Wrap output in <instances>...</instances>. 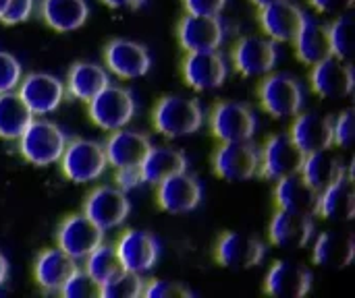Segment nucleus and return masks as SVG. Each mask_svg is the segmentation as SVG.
I'll list each match as a JSON object with an SVG mask.
<instances>
[{"label":"nucleus","mask_w":355,"mask_h":298,"mask_svg":"<svg viewBox=\"0 0 355 298\" xmlns=\"http://www.w3.org/2000/svg\"><path fill=\"white\" fill-rule=\"evenodd\" d=\"M152 124L166 139L189 137L204 127V108L196 97L164 95L152 110Z\"/></svg>","instance_id":"obj_1"},{"label":"nucleus","mask_w":355,"mask_h":298,"mask_svg":"<svg viewBox=\"0 0 355 298\" xmlns=\"http://www.w3.org/2000/svg\"><path fill=\"white\" fill-rule=\"evenodd\" d=\"M17 143L19 153L27 164L46 168L58 164L67 145V137L52 120H46L44 116H33L27 129L17 139Z\"/></svg>","instance_id":"obj_2"},{"label":"nucleus","mask_w":355,"mask_h":298,"mask_svg":"<svg viewBox=\"0 0 355 298\" xmlns=\"http://www.w3.org/2000/svg\"><path fill=\"white\" fill-rule=\"evenodd\" d=\"M58 164H60L64 178L75 185L96 183L104 176V172L108 168L104 145H100L98 141H92V139L67 141Z\"/></svg>","instance_id":"obj_3"},{"label":"nucleus","mask_w":355,"mask_h":298,"mask_svg":"<svg viewBox=\"0 0 355 298\" xmlns=\"http://www.w3.org/2000/svg\"><path fill=\"white\" fill-rule=\"evenodd\" d=\"M135 110L137 106L133 93L127 87L112 85V83H108L100 93H96L87 102L89 120L106 133L125 129L133 120Z\"/></svg>","instance_id":"obj_4"},{"label":"nucleus","mask_w":355,"mask_h":298,"mask_svg":"<svg viewBox=\"0 0 355 298\" xmlns=\"http://www.w3.org/2000/svg\"><path fill=\"white\" fill-rule=\"evenodd\" d=\"M258 100L266 114L277 120L293 118L304 108V87L287 73H268L258 85Z\"/></svg>","instance_id":"obj_5"},{"label":"nucleus","mask_w":355,"mask_h":298,"mask_svg":"<svg viewBox=\"0 0 355 298\" xmlns=\"http://www.w3.org/2000/svg\"><path fill=\"white\" fill-rule=\"evenodd\" d=\"M212 170L229 183H245L260 170V147L252 141L220 143L212 156Z\"/></svg>","instance_id":"obj_6"},{"label":"nucleus","mask_w":355,"mask_h":298,"mask_svg":"<svg viewBox=\"0 0 355 298\" xmlns=\"http://www.w3.org/2000/svg\"><path fill=\"white\" fill-rule=\"evenodd\" d=\"M210 133L220 143L252 141L258 129V118L248 104L241 102H218L208 116Z\"/></svg>","instance_id":"obj_7"},{"label":"nucleus","mask_w":355,"mask_h":298,"mask_svg":"<svg viewBox=\"0 0 355 298\" xmlns=\"http://www.w3.org/2000/svg\"><path fill=\"white\" fill-rule=\"evenodd\" d=\"M83 214L106 234L125 224L131 214L127 193L112 185H102L89 191L83 203Z\"/></svg>","instance_id":"obj_8"},{"label":"nucleus","mask_w":355,"mask_h":298,"mask_svg":"<svg viewBox=\"0 0 355 298\" xmlns=\"http://www.w3.org/2000/svg\"><path fill=\"white\" fill-rule=\"evenodd\" d=\"M15 91L33 116H48L56 112L67 95L64 83L58 77L40 71L23 75Z\"/></svg>","instance_id":"obj_9"},{"label":"nucleus","mask_w":355,"mask_h":298,"mask_svg":"<svg viewBox=\"0 0 355 298\" xmlns=\"http://www.w3.org/2000/svg\"><path fill=\"white\" fill-rule=\"evenodd\" d=\"M279 60L277 41L266 35H243L233 48V66L248 79L266 77Z\"/></svg>","instance_id":"obj_10"},{"label":"nucleus","mask_w":355,"mask_h":298,"mask_svg":"<svg viewBox=\"0 0 355 298\" xmlns=\"http://www.w3.org/2000/svg\"><path fill=\"white\" fill-rule=\"evenodd\" d=\"M304 151L293 143L289 133H279L266 139L260 149V170L258 174L266 180L277 183L279 178L300 174L304 164Z\"/></svg>","instance_id":"obj_11"},{"label":"nucleus","mask_w":355,"mask_h":298,"mask_svg":"<svg viewBox=\"0 0 355 298\" xmlns=\"http://www.w3.org/2000/svg\"><path fill=\"white\" fill-rule=\"evenodd\" d=\"M185 83L196 91H214L225 85L229 77L227 58L218 50L187 52L181 62Z\"/></svg>","instance_id":"obj_12"},{"label":"nucleus","mask_w":355,"mask_h":298,"mask_svg":"<svg viewBox=\"0 0 355 298\" xmlns=\"http://www.w3.org/2000/svg\"><path fill=\"white\" fill-rule=\"evenodd\" d=\"M202 185L187 170L166 176L156 185V203L162 212L183 216L193 212L202 203Z\"/></svg>","instance_id":"obj_13"},{"label":"nucleus","mask_w":355,"mask_h":298,"mask_svg":"<svg viewBox=\"0 0 355 298\" xmlns=\"http://www.w3.org/2000/svg\"><path fill=\"white\" fill-rule=\"evenodd\" d=\"M106 71L123 81L146 77L152 68V56L146 46L133 39H110L104 48Z\"/></svg>","instance_id":"obj_14"},{"label":"nucleus","mask_w":355,"mask_h":298,"mask_svg":"<svg viewBox=\"0 0 355 298\" xmlns=\"http://www.w3.org/2000/svg\"><path fill=\"white\" fill-rule=\"evenodd\" d=\"M354 85V68L347 60L331 54L312 64L310 87L316 95L324 100H345L352 95Z\"/></svg>","instance_id":"obj_15"},{"label":"nucleus","mask_w":355,"mask_h":298,"mask_svg":"<svg viewBox=\"0 0 355 298\" xmlns=\"http://www.w3.org/2000/svg\"><path fill=\"white\" fill-rule=\"evenodd\" d=\"M102 241L104 232L83 212L67 216L56 228V247L75 261H83Z\"/></svg>","instance_id":"obj_16"},{"label":"nucleus","mask_w":355,"mask_h":298,"mask_svg":"<svg viewBox=\"0 0 355 298\" xmlns=\"http://www.w3.org/2000/svg\"><path fill=\"white\" fill-rule=\"evenodd\" d=\"M216 261L227 270H252L266 257V247L260 239L243 232H225L214 247Z\"/></svg>","instance_id":"obj_17"},{"label":"nucleus","mask_w":355,"mask_h":298,"mask_svg":"<svg viewBox=\"0 0 355 298\" xmlns=\"http://www.w3.org/2000/svg\"><path fill=\"white\" fill-rule=\"evenodd\" d=\"M121 268L133 274H148L154 270L158 255H160V245L156 236L144 230H127L114 245Z\"/></svg>","instance_id":"obj_18"},{"label":"nucleus","mask_w":355,"mask_h":298,"mask_svg":"<svg viewBox=\"0 0 355 298\" xmlns=\"http://www.w3.org/2000/svg\"><path fill=\"white\" fill-rule=\"evenodd\" d=\"M177 41L185 52H206L218 50L225 39V29L218 17L189 15L181 17L177 23Z\"/></svg>","instance_id":"obj_19"},{"label":"nucleus","mask_w":355,"mask_h":298,"mask_svg":"<svg viewBox=\"0 0 355 298\" xmlns=\"http://www.w3.org/2000/svg\"><path fill=\"white\" fill-rule=\"evenodd\" d=\"M304 17L306 12L289 0H279L258 8V25L262 33L277 44L293 41Z\"/></svg>","instance_id":"obj_20"},{"label":"nucleus","mask_w":355,"mask_h":298,"mask_svg":"<svg viewBox=\"0 0 355 298\" xmlns=\"http://www.w3.org/2000/svg\"><path fill=\"white\" fill-rule=\"evenodd\" d=\"M152 141L148 135L139 131L119 129L112 131L104 143V153L108 160V166L116 168H139L146 153L150 151Z\"/></svg>","instance_id":"obj_21"},{"label":"nucleus","mask_w":355,"mask_h":298,"mask_svg":"<svg viewBox=\"0 0 355 298\" xmlns=\"http://www.w3.org/2000/svg\"><path fill=\"white\" fill-rule=\"evenodd\" d=\"M289 137L304 153L333 147V118L318 112H300L293 116Z\"/></svg>","instance_id":"obj_22"},{"label":"nucleus","mask_w":355,"mask_h":298,"mask_svg":"<svg viewBox=\"0 0 355 298\" xmlns=\"http://www.w3.org/2000/svg\"><path fill=\"white\" fill-rule=\"evenodd\" d=\"M268 236H270L272 245H277L281 249H302L314 236L312 216L277 207V212L270 220V226H268Z\"/></svg>","instance_id":"obj_23"},{"label":"nucleus","mask_w":355,"mask_h":298,"mask_svg":"<svg viewBox=\"0 0 355 298\" xmlns=\"http://www.w3.org/2000/svg\"><path fill=\"white\" fill-rule=\"evenodd\" d=\"M312 288V274L291 261H275L264 278L266 295L277 298H302Z\"/></svg>","instance_id":"obj_24"},{"label":"nucleus","mask_w":355,"mask_h":298,"mask_svg":"<svg viewBox=\"0 0 355 298\" xmlns=\"http://www.w3.org/2000/svg\"><path fill=\"white\" fill-rule=\"evenodd\" d=\"M316 214L329 222H349L355 216V187L352 174H343L318 193Z\"/></svg>","instance_id":"obj_25"},{"label":"nucleus","mask_w":355,"mask_h":298,"mask_svg":"<svg viewBox=\"0 0 355 298\" xmlns=\"http://www.w3.org/2000/svg\"><path fill=\"white\" fill-rule=\"evenodd\" d=\"M355 257L354 236L349 232L327 230L316 236L312 247V261L324 270H345Z\"/></svg>","instance_id":"obj_26"},{"label":"nucleus","mask_w":355,"mask_h":298,"mask_svg":"<svg viewBox=\"0 0 355 298\" xmlns=\"http://www.w3.org/2000/svg\"><path fill=\"white\" fill-rule=\"evenodd\" d=\"M295 56L300 62L312 66L314 62L331 56V44H329V25L318 19L306 15L295 37H293Z\"/></svg>","instance_id":"obj_27"},{"label":"nucleus","mask_w":355,"mask_h":298,"mask_svg":"<svg viewBox=\"0 0 355 298\" xmlns=\"http://www.w3.org/2000/svg\"><path fill=\"white\" fill-rule=\"evenodd\" d=\"M275 203L279 209L314 216L318 205V191L302 174H291L277 180Z\"/></svg>","instance_id":"obj_28"},{"label":"nucleus","mask_w":355,"mask_h":298,"mask_svg":"<svg viewBox=\"0 0 355 298\" xmlns=\"http://www.w3.org/2000/svg\"><path fill=\"white\" fill-rule=\"evenodd\" d=\"M77 270V261L62 249H44L33 263V278L44 292H58L64 280Z\"/></svg>","instance_id":"obj_29"},{"label":"nucleus","mask_w":355,"mask_h":298,"mask_svg":"<svg viewBox=\"0 0 355 298\" xmlns=\"http://www.w3.org/2000/svg\"><path fill=\"white\" fill-rule=\"evenodd\" d=\"M108 83H110V73L104 66H100L96 62L79 60L67 73L64 91L73 100H79V102H85L87 104Z\"/></svg>","instance_id":"obj_30"},{"label":"nucleus","mask_w":355,"mask_h":298,"mask_svg":"<svg viewBox=\"0 0 355 298\" xmlns=\"http://www.w3.org/2000/svg\"><path fill=\"white\" fill-rule=\"evenodd\" d=\"M300 174L320 193L324 187H329L343 174H352V172H347L343 158L337 151H333L331 147H327V149L306 153Z\"/></svg>","instance_id":"obj_31"},{"label":"nucleus","mask_w":355,"mask_h":298,"mask_svg":"<svg viewBox=\"0 0 355 298\" xmlns=\"http://www.w3.org/2000/svg\"><path fill=\"white\" fill-rule=\"evenodd\" d=\"M40 17L50 29L58 33H69L85 25L89 17V6L85 0H42Z\"/></svg>","instance_id":"obj_32"},{"label":"nucleus","mask_w":355,"mask_h":298,"mask_svg":"<svg viewBox=\"0 0 355 298\" xmlns=\"http://www.w3.org/2000/svg\"><path fill=\"white\" fill-rule=\"evenodd\" d=\"M187 170V158L183 151L173 147H150L144 162L139 164V174L146 185H158L171 174Z\"/></svg>","instance_id":"obj_33"},{"label":"nucleus","mask_w":355,"mask_h":298,"mask_svg":"<svg viewBox=\"0 0 355 298\" xmlns=\"http://www.w3.org/2000/svg\"><path fill=\"white\" fill-rule=\"evenodd\" d=\"M33 114L23 104L17 91L0 93V139L17 141L31 122Z\"/></svg>","instance_id":"obj_34"},{"label":"nucleus","mask_w":355,"mask_h":298,"mask_svg":"<svg viewBox=\"0 0 355 298\" xmlns=\"http://www.w3.org/2000/svg\"><path fill=\"white\" fill-rule=\"evenodd\" d=\"M146 282L139 274L119 270L104 282H100V298H139L144 295Z\"/></svg>","instance_id":"obj_35"},{"label":"nucleus","mask_w":355,"mask_h":298,"mask_svg":"<svg viewBox=\"0 0 355 298\" xmlns=\"http://www.w3.org/2000/svg\"><path fill=\"white\" fill-rule=\"evenodd\" d=\"M85 261V272L100 284L106 278H110L114 272L121 270V261L116 255V249L112 245H104V241L83 259Z\"/></svg>","instance_id":"obj_36"},{"label":"nucleus","mask_w":355,"mask_h":298,"mask_svg":"<svg viewBox=\"0 0 355 298\" xmlns=\"http://www.w3.org/2000/svg\"><path fill=\"white\" fill-rule=\"evenodd\" d=\"M352 37H354V19L349 12L337 15L333 23H329V44L331 54L347 60L352 56Z\"/></svg>","instance_id":"obj_37"},{"label":"nucleus","mask_w":355,"mask_h":298,"mask_svg":"<svg viewBox=\"0 0 355 298\" xmlns=\"http://www.w3.org/2000/svg\"><path fill=\"white\" fill-rule=\"evenodd\" d=\"M58 295L62 298H100V284L85 270L77 268L64 280Z\"/></svg>","instance_id":"obj_38"},{"label":"nucleus","mask_w":355,"mask_h":298,"mask_svg":"<svg viewBox=\"0 0 355 298\" xmlns=\"http://www.w3.org/2000/svg\"><path fill=\"white\" fill-rule=\"evenodd\" d=\"M21 77H23L21 62L8 52H0V93L15 91L19 87Z\"/></svg>","instance_id":"obj_39"},{"label":"nucleus","mask_w":355,"mask_h":298,"mask_svg":"<svg viewBox=\"0 0 355 298\" xmlns=\"http://www.w3.org/2000/svg\"><path fill=\"white\" fill-rule=\"evenodd\" d=\"M144 298H187L191 297V290L185 288L181 282L171 280H150L144 286Z\"/></svg>","instance_id":"obj_40"},{"label":"nucleus","mask_w":355,"mask_h":298,"mask_svg":"<svg viewBox=\"0 0 355 298\" xmlns=\"http://www.w3.org/2000/svg\"><path fill=\"white\" fill-rule=\"evenodd\" d=\"M355 137L354 110H345L339 114V118L333 120V145H339L343 149L352 147Z\"/></svg>","instance_id":"obj_41"},{"label":"nucleus","mask_w":355,"mask_h":298,"mask_svg":"<svg viewBox=\"0 0 355 298\" xmlns=\"http://www.w3.org/2000/svg\"><path fill=\"white\" fill-rule=\"evenodd\" d=\"M33 8H35V0H8L0 15V21L4 25H19L31 17Z\"/></svg>","instance_id":"obj_42"},{"label":"nucleus","mask_w":355,"mask_h":298,"mask_svg":"<svg viewBox=\"0 0 355 298\" xmlns=\"http://www.w3.org/2000/svg\"><path fill=\"white\" fill-rule=\"evenodd\" d=\"M227 6V0H183V8L189 15L218 17Z\"/></svg>","instance_id":"obj_43"},{"label":"nucleus","mask_w":355,"mask_h":298,"mask_svg":"<svg viewBox=\"0 0 355 298\" xmlns=\"http://www.w3.org/2000/svg\"><path fill=\"white\" fill-rule=\"evenodd\" d=\"M114 183L121 191L129 193L133 189H137L139 185H144L141 180V174H139V168H116L114 172Z\"/></svg>","instance_id":"obj_44"},{"label":"nucleus","mask_w":355,"mask_h":298,"mask_svg":"<svg viewBox=\"0 0 355 298\" xmlns=\"http://www.w3.org/2000/svg\"><path fill=\"white\" fill-rule=\"evenodd\" d=\"M310 6L322 15H343L354 6V0H308Z\"/></svg>","instance_id":"obj_45"},{"label":"nucleus","mask_w":355,"mask_h":298,"mask_svg":"<svg viewBox=\"0 0 355 298\" xmlns=\"http://www.w3.org/2000/svg\"><path fill=\"white\" fill-rule=\"evenodd\" d=\"M108 8L114 10H127V8H137L139 4H144V0H102Z\"/></svg>","instance_id":"obj_46"},{"label":"nucleus","mask_w":355,"mask_h":298,"mask_svg":"<svg viewBox=\"0 0 355 298\" xmlns=\"http://www.w3.org/2000/svg\"><path fill=\"white\" fill-rule=\"evenodd\" d=\"M6 278H8V261L2 255V251H0V286L6 282Z\"/></svg>","instance_id":"obj_47"},{"label":"nucleus","mask_w":355,"mask_h":298,"mask_svg":"<svg viewBox=\"0 0 355 298\" xmlns=\"http://www.w3.org/2000/svg\"><path fill=\"white\" fill-rule=\"evenodd\" d=\"M272 2H279V0H252V4H256L258 8L260 6H266V4H272Z\"/></svg>","instance_id":"obj_48"},{"label":"nucleus","mask_w":355,"mask_h":298,"mask_svg":"<svg viewBox=\"0 0 355 298\" xmlns=\"http://www.w3.org/2000/svg\"><path fill=\"white\" fill-rule=\"evenodd\" d=\"M6 2H8V0H0V15H2V10H4V6H6Z\"/></svg>","instance_id":"obj_49"}]
</instances>
